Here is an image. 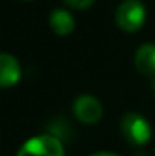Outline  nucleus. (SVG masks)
Instances as JSON below:
<instances>
[{
    "label": "nucleus",
    "instance_id": "1",
    "mask_svg": "<svg viewBox=\"0 0 155 156\" xmlns=\"http://www.w3.org/2000/svg\"><path fill=\"white\" fill-rule=\"evenodd\" d=\"M146 20V8L142 0H123L116 9V23L125 32H137Z\"/></svg>",
    "mask_w": 155,
    "mask_h": 156
},
{
    "label": "nucleus",
    "instance_id": "6",
    "mask_svg": "<svg viewBox=\"0 0 155 156\" xmlns=\"http://www.w3.org/2000/svg\"><path fill=\"white\" fill-rule=\"evenodd\" d=\"M134 65L138 73L145 76L155 74V44H143L137 49L134 56Z\"/></svg>",
    "mask_w": 155,
    "mask_h": 156
},
{
    "label": "nucleus",
    "instance_id": "8",
    "mask_svg": "<svg viewBox=\"0 0 155 156\" xmlns=\"http://www.w3.org/2000/svg\"><path fill=\"white\" fill-rule=\"evenodd\" d=\"M64 3L73 9H87L94 3V0H64Z\"/></svg>",
    "mask_w": 155,
    "mask_h": 156
},
{
    "label": "nucleus",
    "instance_id": "5",
    "mask_svg": "<svg viewBox=\"0 0 155 156\" xmlns=\"http://www.w3.org/2000/svg\"><path fill=\"white\" fill-rule=\"evenodd\" d=\"M21 77V65L15 56L11 53L0 55V85L2 88H9L15 85Z\"/></svg>",
    "mask_w": 155,
    "mask_h": 156
},
{
    "label": "nucleus",
    "instance_id": "10",
    "mask_svg": "<svg viewBox=\"0 0 155 156\" xmlns=\"http://www.w3.org/2000/svg\"><path fill=\"white\" fill-rule=\"evenodd\" d=\"M152 87H154V91H155V80H154V83H152Z\"/></svg>",
    "mask_w": 155,
    "mask_h": 156
},
{
    "label": "nucleus",
    "instance_id": "2",
    "mask_svg": "<svg viewBox=\"0 0 155 156\" xmlns=\"http://www.w3.org/2000/svg\"><path fill=\"white\" fill-rule=\"evenodd\" d=\"M120 130L125 140L134 146H143L152 136L149 121L137 112H126L120 118Z\"/></svg>",
    "mask_w": 155,
    "mask_h": 156
},
{
    "label": "nucleus",
    "instance_id": "9",
    "mask_svg": "<svg viewBox=\"0 0 155 156\" xmlns=\"http://www.w3.org/2000/svg\"><path fill=\"white\" fill-rule=\"evenodd\" d=\"M91 156H119V155L109 153V152H98V153H94V155H91Z\"/></svg>",
    "mask_w": 155,
    "mask_h": 156
},
{
    "label": "nucleus",
    "instance_id": "3",
    "mask_svg": "<svg viewBox=\"0 0 155 156\" xmlns=\"http://www.w3.org/2000/svg\"><path fill=\"white\" fill-rule=\"evenodd\" d=\"M17 156H64V147L58 136L43 133L28 140Z\"/></svg>",
    "mask_w": 155,
    "mask_h": 156
},
{
    "label": "nucleus",
    "instance_id": "4",
    "mask_svg": "<svg viewBox=\"0 0 155 156\" xmlns=\"http://www.w3.org/2000/svg\"><path fill=\"white\" fill-rule=\"evenodd\" d=\"M73 114L81 123L94 124L102 118L103 108L96 97L82 94L73 102Z\"/></svg>",
    "mask_w": 155,
    "mask_h": 156
},
{
    "label": "nucleus",
    "instance_id": "7",
    "mask_svg": "<svg viewBox=\"0 0 155 156\" xmlns=\"http://www.w3.org/2000/svg\"><path fill=\"white\" fill-rule=\"evenodd\" d=\"M49 24H50L52 30L58 35H68L73 32L75 29V18L73 15L65 11V9H53L52 14L49 15Z\"/></svg>",
    "mask_w": 155,
    "mask_h": 156
}]
</instances>
